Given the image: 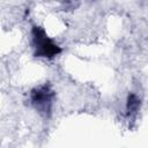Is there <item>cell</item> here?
<instances>
[{
    "instance_id": "cell-1",
    "label": "cell",
    "mask_w": 148,
    "mask_h": 148,
    "mask_svg": "<svg viewBox=\"0 0 148 148\" xmlns=\"http://www.w3.org/2000/svg\"><path fill=\"white\" fill-rule=\"evenodd\" d=\"M31 35H32V44L35 49V54L37 57L53 58L61 52V49L52 39H50L46 36L45 30L43 28L34 27Z\"/></svg>"
},
{
    "instance_id": "cell-2",
    "label": "cell",
    "mask_w": 148,
    "mask_h": 148,
    "mask_svg": "<svg viewBox=\"0 0 148 148\" xmlns=\"http://www.w3.org/2000/svg\"><path fill=\"white\" fill-rule=\"evenodd\" d=\"M53 91L49 84H42L35 88L30 94V101L35 109L44 116H49L51 112Z\"/></svg>"
},
{
    "instance_id": "cell-3",
    "label": "cell",
    "mask_w": 148,
    "mask_h": 148,
    "mask_svg": "<svg viewBox=\"0 0 148 148\" xmlns=\"http://www.w3.org/2000/svg\"><path fill=\"white\" fill-rule=\"evenodd\" d=\"M140 108V99L135 96V95H130L127 98V113L131 114H135L136 111Z\"/></svg>"
}]
</instances>
